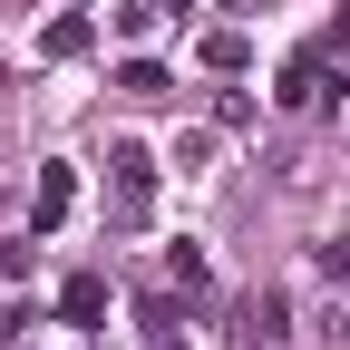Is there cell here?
<instances>
[{
    "instance_id": "obj_3",
    "label": "cell",
    "mask_w": 350,
    "mask_h": 350,
    "mask_svg": "<svg viewBox=\"0 0 350 350\" xmlns=\"http://www.w3.org/2000/svg\"><path fill=\"white\" fill-rule=\"evenodd\" d=\"M98 312H107V282H98V273H78V282L59 292V321H68V331H98Z\"/></svg>"
},
{
    "instance_id": "obj_7",
    "label": "cell",
    "mask_w": 350,
    "mask_h": 350,
    "mask_svg": "<svg viewBox=\"0 0 350 350\" xmlns=\"http://www.w3.org/2000/svg\"><path fill=\"white\" fill-rule=\"evenodd\" d=\"M321 273H331V282L350 273V243H321Z\"/></svg>"
},
{
    "instance_id": "obj_6",
    "label": "cell",
    "mask_w": 350,
    "mask_h": 350,
    "mask_svg": "<svg viewBox=\"0 0 350 350\" xmlns=\"http://www.w3.org/2000/svg\"><path fill=\"white\" fill-rule=\"evenodd\" d=\"M243 331H253V340H282V331H292V312H282V301H273V292H262V301H253V321H243Z\"/></svg>"
},
{
    "instance_id": "obj_1",
    "label": "cell",
    "mask_w": 350,
    "mask_h": 350,
    "mask_svg": "<svg viewBox=\"0 0 350 350\" xmlns=\"http://www.w3.org/2000/svg\"><path fill=\"white\" fill-rule=\"evenodd\" d=\"M107 175H117V214L137 224V214H146V195H156V156H146L137 137H117V146H107Z\"/></svg>"
},
{
    "instance_id": "obj_8",
    "label": "cell",
    "mask_w": 350,
    "mask_h": 350,
    "mask_svg": "<svg viewBox=\"0 0 350 350\" xmlns=\"http://www.w3.org/2000/svg\"><path fill=\"white\" fill-rule=\"evenodd\" d=\"M331 39H340V49H350V0H340V20H331Z\"/></svg>"
},
{
    "instance_id": "obj_5",
    "label": "cell",
    "mask_w": 350,
    "mask_h": 350,
    "mask_svg": "<svg viewBox=\"0 0 350 350\" xmlns=\"http://www.w3.org/2000/svg\"><path fill=\"white\" fill-rule=\"evenodd\" d=\"M117 88H126V98H165V68H156V59H126Z\"/></svg>"
},
{
    "instance_id": "obj_4",
    "label": "cell",
    "mask_w": 350,
    "mask_h": 350,
    "mask_svg": "<svg viewBox=\"0 0 350 350\" xmlns=\"http://www.w3.org/2000/svg\"><path fill=\"white\" fill-rule=\"evenodd\" d=\"M39 59H88V10H59L39 29Z\"/></svg>"
},
{
    "instance_id": "obj_2",
    "label": "cell",
    "mask_w": 350,
    "mask_h": 350,
    "mask_svg": "<svg viewBox=\"0 0 350 350\" xmlns=\"http://www.w3.org/2000/svg\"><path fill=\"white\" fill-rule=\"evenodd\" d=\"M68 204H78V175H68V165H39V195H29V234H59V224H68Z\"/></svg>"
}]
</instances>
